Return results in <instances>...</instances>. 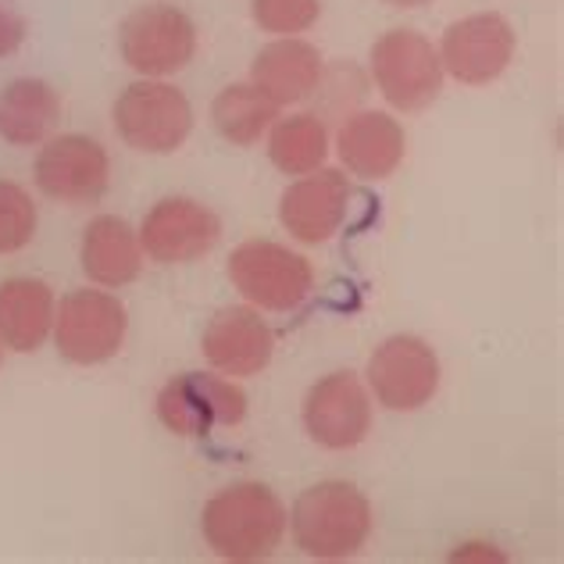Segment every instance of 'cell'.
<instances>
[{
	"label": "cell",
	"mask_w": 564,
	"mask_h": 564,
	"mask_svg": "<svg viewBox=\"0 0 564 564\" xmlns=\"http://www.w3.org/2000/svg\"><path fill=\"white\" fill-rule=\"evenodd\" d=\"M212 118L221 140H229L232 147H250L275 126L279 104L264 97L254 83H232L215 97Z\"/></svg>",
	"instance_id": "cell-21"
},
{
	"label": "cell",
	"mask_w": 564,
	"mask_h": 564,
	"mask_svg": "<svg viewBox=\"0 0 564 564\" xmlns=\"http://www.w3.org/2000/svg\"><path fill=\"white\" fill-rule=\"evenodd\" d=\"M22 40H25V19L11 0H0V62L19 51Z\"/></svg>",
	"instance_id": "cell-25"
},
{
	"label": "cell",
	"mask_w": 564,
	"mask_h": 564,
	"mask_svg": "<svg viewBox=\"0 0 564 564\" xmlns=\"http://www.w3.org/2000/svg\"><path fill=\"white\" fill-rule=\"evenodd\" d=\"M204 358L221 376L243 379L269 368L275 336L254 307H226L204 329Z\"/></svg>",
	"instance_id": "cell-15"
},
{
	"label": "cell",
	"mask_w": 564,
	"mask_h": 564,
	"mask_svg": "<svg viewBox=\"0 0 564 564\" xmlns=\"http://www.w3.org/2000/svg\"><path fill=\"white\" fill-rule=\"evenodd\" d=\"M111 183L108 151L83 137V132H65V137L43 140L36 158V186L43 197L57 204H97Z\"/></svg>",
	"instance_id": "cell-10"
},
{
	"label": "cell",
	"mask_w": 564,
	"mask_h": 564,
	"mask_svg": "<svg viewBox=\"0 0 564 564\" xmlns=\"http://www.w3.org/2000/svg\"><path fill=\"white\" fill-rule=\"evenodd\" d=\"M269 132V158L286 175H307L322 169L325 158H329V132H325L318 115L301 111L290 118H275Z\"/></svg>",
	"instance_id": "cell-22"
},
{
	"label": "cell",
	"mask_w": 564,
	"mask_h": 564,
	"mask_svg": "<svg viewBox=\"0 0 564 564\" xmlns=\"http://www.w3.org/2000/svg\"><path fill=\"white\" fill-rule=\"evenodd\" d=\"M83 272L94 286H129L143 269V247L132 226L118 215L94 218L83 232Z\"/></svg>",
	"instance_id": "cell-18"
},
{
	"label": "cell",
	"mask_w": 564,
	"mask_h": 564,
	"mask_svg": "<svg viewBox=\"0 0 564 564\" xmlns=\"http://www.w3.org/2000/svg\"><path fill=\"white\" fill-rule=\"evenodd\" d=\"M0 361H4V344H0Z\"/></svg>",
	"instance_id": "cell-27"
},
{
	"label": "cell",
	"mask_w": 564,
	"mask_h": 564,
	"mask_svg": "<svg viewBox=\"0 0 564 564\" xmlns=\"http://www.w3.org/2000/svg\"><path fill=\"white\" fill-rule=\"evenodd\" d=\"M514 29L497 11L465 14L447 25L440 43V65L465 86L497 83L514 62Z\"/></svg>",
	"instance_id": "cell-9"
},
{
	"label": "cell",
	"mask_w": 564,
	"mask_h": 564,
	"mask_svg": "<svg viewBox=\"0 0 564 564\" xmlns=\"http://www.w3.org/2000/svg\"><path fill=\"white\" fill-rule=\"evenodd\" d=\"M368 386L386 411H419L440 390V358L419 336H390L368 358Z\"/></svg>",
	"instance_id": "cell-11"
},
{
	"label": "cell",
	"mask_w": 564,
	"mask_h": 564,
	"mask_svg": "<svg viewBox=\"0 0 564 564\" xmlns=\"http://www.w3.org/2000/svg\"><path fill=\"white\" fill-rule=\"evenodd\" d=\"M386 4H393V8H425V4H433V0H386Z\"/></svg>",
	"instance_id": "cell-26"
},
{
	"label": "cell",
	"mask_w": 564,
	"mask_h": 564,
	"mask_svg": "<svg viewBox=\"0 0 564 564\" xmlns=\"http://www.w3.org/2000/svg\"><path fill=\"white\" fill-rule=\"evenodd\" d=\"M250 11H254V22L261 33L296 36V33H307V29L318 22L322 4L318 0H254Z\"/></svg>",
	"instance_id": "cell-24"
},
{
	"label": "cell",
	"mask_w": 564,
	"mask_h": 564,
	"mask_svg": "<svg viewBox=\"0 0 564 564\" xmlns=\"http://www.w3.org/2000/svg\"><path fill=\"white\" fill-rule=\"evenodd\" d=\"M286 525L307 557L344 561L372 536V503L350 482H318L296 497Z\"/></svg>",
	"instance_id": "cell-2"
},
{
	"label": "cell",
	"mask_w": 564,
	"mask_h": 564,
	"mask_svg": "<svg viewBox=\"0 0 564 564\" xmlns=\"http://www.w3.org/2000/svg\"><path fill=\"white\" fill-rule=\"evenodd\" d=\"M286 522L290 514L269 486L236 482L204 503L200 532L221 561L250 564L275 554V546L286 536Z\"/></svg>",
	"instance_id": "cell-1"
},
{
	"label": "cell",
	"mask_w": 564,
	"mask_h": 564,
	"mask_svg": "<svg viewBox=\"0 0 564 564\" xmlns=\"http://www.w3.org/2000/svg\"><path fill=\"white\" fill-rule=\"evenodd\" d=\"M440 51L414 29H390L372 43V79L397 111H425L443 90Z\"/></svg>",
	"instance_id": "cell-6"
},
{
	"label": "cell",
	"mask_w": 564,
	"mask_h": 564,
	"mask_svg": "<svg viewBox=\"0 0 564 564\" xmlns=\"http://www.w3.org/2000/svg\"><path fill=\"white\" fill-rule=\"evenodd\" d=\"M158 419L183 440H204L215 429H232L247 419V393L232 379L212 372H183L161 386Z\"/></svg>",
	"instance_id": "cell-4"
},
{
	"label": "cell",
	"mask_w": 564,
	"mask_h": 564,
	"mask_svg": "<svg viewBox=\"0 0 564 564\" xmlns=\"http://www.w3.org/2000/svg\"><path fill=\"white\" fill-rule=\"evenodd\" d=\"M339 161L347 172L361 175V180H386L400 169V161L408 154L404 126L386 111H358L347 115V122L339 126L336 137Z\"/></svg>",
	"instance_id": "cell-16"
},
{
	"label": "cell",
	"mask_w": 564,
	"mask_h": 564,
	"mask_svg": "<svg viewBox=\"0 0 564 564\" xmlns=\"http://www.w3.org/2000/svg\"><path fill=\"white\" fill-rule=\"evenodd\" d=\"M62 118V97L43 79H14L0 90V140L40 147Z\"/></svg>",
	"instance_id": "cell-20"
},
{
	"label": "cell",
	"mask_w": 564,
	"mask_h": 564,
	"mask_svg": "<svg viewBox=\"0 0 564 564\" xmlns=\"http://www.w3.org/2000/svg\"><path fill=\"white\" fill-rule=\"evenodd\" d=\"M54 344L72 365H104L126 344L129 311L118 296L104 290H76L62 307H54Z\"/></svg>",
	"instance_id": "cell-5"
},
{
	"label": "cell",
	"mask_w": 564,
	"mask_h": 564,
	"mask_svg": "<svg viewBox=\"0 0 564 564\" xmlns=\"http://www.w3.org/2000/svg\"><path fill=\"white\" fill-rule=\"evenodd\" d=\"M221 240V221L212 207L189 197L158 200L143 218L140 247L158 264H186L212 254Z\"/></svg>",
	"instance_id": "cell-13"
},
{
	"label": "cell",
	"mask_w": 564,
	"mask_h": 564,
	"mask_svg": "<svg viewBox=\"0 0 564 564\" xmlns=\"http://www.w3.org/2000/svg\"><path fill=\"white\" fill-rule=\"evenodd\" d=\"M122 62L143 79H165L183 72L197 54V25L172 4H147L132 11L118 33Z\"/></svg>",
	"instance_id": "cell-7"
},
{
	"label": "cell",
	"mask_w": 564,
	"mask_h": 564,
	"mask_svg": "<svg viewBox=\"0 0 564 564\" xmlns=\"http://www.w3.org/2000/svg\"><path fill=\"white\" fill-rule=\"evenodd\" d=\"M115 129L126 147L140 154H172L193 129V108L180 86L165 79H140L115 100Z\"/></svg>",
	"instance_id": "cell-3"
},
{
	"label": "cell",
	"mask_w": 564,
	"mask_h": 564,
	"mask_svg": "<svg viewBox=\"0 0 564 564\" xmlns=\"http://www.w3.org/2000/svg\"><path fill=\"white\" fill-rule=\"evenodd\" d=\"M350 183L336 169H315L304 180L286 186L279 200V221L301 243H325L333 240L347 218Z\"/></svg>",
	"instance_id": "cell-14"
},
{
	"label": "cell",
	"mask_w": 564,
	"mask_h": 564,
	"mask_svg": "<svg viewBox=\"0 0 564 564\" xmlns=\"http://www.w3.org/2000/svg\"><path fill=\"white\" fill-rule=\"evenodd\" d=\"M304 429L325 451H354L372 433V400L354 372L318 379L304 397Z\"/></svg>",
	"instance_id": "cell-12"
},
{
	"label": "cell",
	"mask_w": 564,
	"mask_h": 564,
	"mask_svg": "<svg viewBox=\"0 0 564 564\" xmlns=\"http://www.w3.org/2000/svg\"><path fill=\"white\" fill-rule=\"evenodd\" d=\"M54 293L40 279L0 282V344L33 354L47 344L54 329Z\"/></svg>",
	"instance_id": "cell-19"
},
{
	"label": "cell",
	"mask_w": 564,
	"mask_h": 564,
	"mask_svg": "<svg viewBox=\"0 0 564 564\" xmlns=\"http://www.w3.org/2000/svg\"><path fill=\"white\" fill-rule=\"evenodd\" d=\"M229 279L261 311L301 307L311 296V286H315L311 261L272 240H250L236 247L229 258Z\"/></svg>",
	"instance_id": "cell-8"
},
{
	"label": "cell",
	"mask_w": 564,
	"mask_h": 564,
	"mask_svg": "<svg viewBox=\"0 0 564 564\" xmlns=\"http://www.w3.org/2000/svg\"><path fill=\"white\" fill-rule=\"evenodd\" d=\"M322 76L325 62L318 47L296 36H279L269 47H261L254 65H250V83L269 100H275L279 108L307 100L322 86Z\"/></svg>",
	"instance_id": "cell-17"
},
{
	"label": "cell",
	"mask_w": 564,
	"mask_h": 564,
	"mask_svg": "<svg viewBox=\"0 0 564 564\" xmlns=\"http://www.w3.org/2000/svg\"><path fill=\"white\" fill-rule=\"evenodd\" d=\"M40 226L33 197L19 186L0 180V254H19L22 247L33 243Z\"/></svg>",
	"instance_id": "cell-23"
}]
</instances>
